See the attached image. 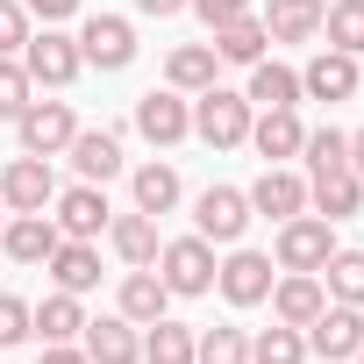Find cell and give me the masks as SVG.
<instances>
[{
  "label": "cell",
  "mask_w": 364,
  "mask_h": 364,
  "mask_svg": "<svg viewBox=\"0 0 364 364\" xmlns=\"http://www.w3.org/2000/svg\"><path fill=\"white\" fill-rule=\"evenodd\" d=\"M193 136H200L208 150H236V143H250V100L229 93V86L215 79L208 93H193Z\"/></svg>",
  "instance_id": "obj_1"
},
{
  "label": "cell",
  "mask_w": 364,
  "mask_h": 364,
  "mask_svg": "<svg viewBox=\"0 0 364 364\" xmlns=\"http://www.w3.org/2000/svg\"><path fill=\"white\" fill-rule=\"evenodd\" d=\"M157 279L171 286V300H200V293H215V243H208V236L157 243Z\"/></svg>",
  "instance_id": "obj_2"
},
{
  "label": "cell",
  "mask_w": 364,
  "mask_h": 364,
  "mask_svg": "<svg viewBox=\"0 0 364 364\" xmlns=\"http://www.w3.org/2000/svg\"><path fill=\"white\" fill-rule=\"evenodd\" d=\"M336 250V222L328 215H293L279 222V272H321Z\"/></svg>",
  "instance_id": "obj_3"
},
{
  "label": "cell",
  "mask_w": 364,
  "mask_h": 364,
  "mask_svg": "<svg viewBox=\"0 0 364 364\" xmlns=\"http://www.w3.org/2000/svg\"><path fill=\"white\" fill-rule=\"evenodd\" d=\"M300 336H307V350H314V357L343 364V357H357V350H364V307H343V300H328V307H321V314H314Z\"/></svg>",
  "instance_id": "obj_4"
},
{
  "label": "cell",
  "mask_w": 364,
  "mask_h": 364,
  "mask_svg": "<svg viewBox=\"0 0 364 364\" xmlns=\"http://www.w3.org/2000/svg\"><path fill=\"white\" fill-rule=\"evenodd\" d=\"M58 200V178H50V157H15L8 171H0V208H15V215H43Z\"/></svg>",
  "instance_id": "obj_5"
},
{
  "label": "cell",
  "mask_w": 364,
  "mask_h": 364,
  "mask_svg": "<svg viewBox=\"0 0 364 364\" xmlns=\"http://www.w3.org/2000/svg\"><path fill=\"white\" fill-rule=\"evenodd\" d=\"M22 65H29V79H36V86H72V79L86 72V58H79V36H65V29H43V36H29V43H22Z\"/></svg>",
  "instance_id": "obj_6"
},
{
  "label": "cell",
  "mask_w": 364,
  "mask_h": 364,
  "mask_svg": "<svg viewBox=\"0 0 364 364\" xmlns=\"http://www.w3.org/2000/svg\"><path fill=\"white\" fill-rule=\"evenodd\" d=\"M15 129H22V150H29V157H58V150H72V136H79V122H72L65 100H29V107L15 114Z\"/></svg>",
  "instance_id": "obj_7"
},
{
  "label": "cell",
  "mask_w": 364,
  "mask_h": 364,
  "mask_svg": "<svg viewBox=\"0 0 364 364\" xmlns=\"http://www.w3.org/2000/svg\"><path fill=\"white\" fill-rule=\"evenodd\" d=\"M136 136L143 143H157V150H171V143H186L193 136V107H186V93H143L136 100Z\"/></svg>",
  "instance_id": "obj_8"
},
{
  "label": "cell",
  "mask_w": 364,
  "mask_h": 364,
  "mask_svg": "<svg viewBox=\"0 0 364 364\" xmlns=\"http://www.w3.org/2000/svg\"><path fill=\"white\" fill-rule=\"evenodd\" d=\"M79 58L100 65V72L136 65V22H129V15H93V22L79 29Z\"/></svg>",
  "instance_id": "obj_9"
},
{
  "label": "cell",
  "mask_w": 364,
  "mask_h": 364,
  "mask_svg": "<svg viewBox=\"0 0 364 364\" xmlns=\"http://www.w3.org/2000/svg\"><path fill=\"white\" fill-rule=\"evenodd\" d=\"M193 229H200L208 243H236V236L250 229V193H243V186H208V193L193 200Z\"/></svg>",
  "instance_id": "obj_10"
},
{
  "label": "cell",
  "mask_w": 364,
  "mask_h": 364,
  "mask_svg": "<svg viewBox=\"0 0 364 364\" xmlns=\"http://www.w3.org/2000/svg\"><path fill=\"white\" fill-rule=\"evenodd\" d=\"M79 350H86V364H143V336H136L129 314L86 321V328H79Z\"/></svg>",
  "instance_id": "obj_11"
},
{
  "label": "cell",
  "mask_w": 364,
  "mask_h": 364,
  "mask_svg": "<svg viewBox=\"0 0 364 364\" xmlns=\"http://www.w3.org/2000/svg\"><path fill=\"white\" fill-rule=\"evenodd\" d=\"M50 208H58V215H50V222H58V236H79V243H93V236H100V229L114 222L107 193H100V186H86V178H79L72 193H58Z\"/></svg>",
  "instance_id": "obj_12"
},
{
  "label": "cell",
  "mask_w": 364,
  "mask_h": 364,
  "mask_svg": "<svg viewBox=\"0 0 364 364\" xmlns=\"http://www.w3.org/2000/svg\"><path fill=\"white\" fill-rule=\"evenodd\" d=\"M215 286L229 307H257L272 293V257L264 250H229V264H215Z\"/></svg>",
  "instance_id": "obj_13"
},
{
  "label": "cell",
  "mask_w": 364,
  "mask_h": 364,
  "mask_svg": "<svg viewBox=\"0 0 364 364\" xmlns=\"http://www.w3.org/2000/svg\"><path fill=\"white\" fill-rule=\"evenodd\" d=\"M272 321H286V328H307L321 307H328V293H321V272H286V279H272Z\"/></svg>",
  "instance_id": "obj_14"
},
{
  "label": "cell",
  "mask_w": 364,
  "mask_h": 364,
  "mask_svg": "<svg viewBox=\"0 0 364 364\" xmlns=\"http://www.w3.org/2000/svg\"><path fill=\"white\" fill-rule=\"evenodd\" d=\"M357 86H364V72H357L350 50H321V58L300 72V93H307V100H328V107H336V100H357Z\"/></svg>",
  "instance_id": "obj_15"
},
{
  "label": "cell",
  "mask_w": 364,
  "mask_h": 364,
  "mask_svg": "<svg viewBox=\"0 0 364 364\" xmlns=\"http://www.w3.org/2000/svg\"><path fill=\"white\" fill-rule=\"evenodd\" d=\"M164 307H171V286L157 279V264H129V279L114 293V314H129L136 328H150V321H164Z\"/></svg>",
  "instance_id": "obj_16"
},
{
  "label": "cell",
  "mask_w": 364,
  "mask_h": 364,
  "mask_svg": "<svg viewBox=\"0 0 364 364\" xmlns=\"http://www.w3.org/2000/svg\"><path fill=\"white\" fill-rule=\"evenodd\" d=\"M250 215H264V222H293V215H307V178L264 164V178L250 186Z\"/></svg>",
  "instance_id": "obj_17"
},
{
  "label": "cell",
  "mask_w": 364,
  "mask_h": 364,
  "mask_svg": "<svg viewBox=\"0 0 364 364\" xmlns=\"http://www.w3.org/2000/svg\"><path fill=\"white\" fill-rule=\"evenodd\" d=\"M250 143H257V157H264V164H286V157H300L307 129H300V114H293V107H264V114H250Z\"/></svg>",
  "instance_id": "obj_18"
},
{
  "label": "cell",
  "mask_w": 364,
  "mask_h": 364,
  "mask_svg": "<svg viewBox=\"0 0 364 364\" xmlns=\"http://www.w3.org/2000/svg\"><path fill=\"white\" fill-rule=\"evenodd\" d=\"M65 236H58V222L50 215H15L8 229H0V250H8L15 264H50V250H58Z\"/></svg>",
  "instance_id": "obj_19"
},
{
  "label": "cell",
  "mask_w": 364,
  "mask_h": 364,
  "mask_svg": "<svg viewBox=\"0 0 364 364\" xmlns=\"http://www.w3.org/2000/svg\"><path fill=\"white\" fill-rule=\"evenodd\" d=\"M72 164H79L86 186H107V178L122 171V136L114 129H79L72 136Z\"/></svg>",
  "instance_id": "obj_20"
},
{
  "label": "cell",
  "mask_w": 364,
  "mask_h": 364,
  "mask_svg": "<svg viewBox=\"0 0 364 364\" xmlns=\"http://www.w3.org/2000/svg\"><path fill=\"white\" fill-rule=\"evenodd\" d=\"M50 279H58V293H93L100 286V250L93 243H79V236H65L58 250H50V264H43Z\"/></svg>",
  "instance_id": "obj_21"
},
{
  "label": "cell",
  "mask_w": 364,
  "mask_h": 364,
  "mask_svg": "<svg viewBox=\"0 0 364 364\" xmlns=\"http://www.w3.org/2000/svg\"><path fill=\"white\" fill-rule=\"evenodd\" d=\"M215 72H222L215 43H178V50L164 58V79H171V93H208V86H215Z\"/></svg>",
  "instance_id": "obj_22"
},
{
  "label": "cell",
  "mask_w": 364,
  "mask_h": 364,
  "mask_svg": "<svg viewBox=\"0 0 364 364\" xmlns=\"http://www.w3.org/2000/svg\"><path fill=\"white\" fill-rule=\"evenodd\" d=\"M257 22L272 43H307V36H321V0H272Z\"/></svg>",
  "instance_id": "obj_23"
},
{
  "label": "cell",
  "mask_w": 364,
  "mask_h": 364,
  "mask_svg": "<svg viewBox=\"0 0 364 364\" xmlns=\"http://www.w3.org/2000/svg\"><path fill=\"white\" fill-rule=\"evenodd\" d=\"M107 243H114V257L122 264H157V215H114L107 222Z\"/></svg>",
  "instance_id": "obj_24"
},
{
  "label": "cell",
  "mask_w": 364,
  "mask_h": 364,
  "mask_svg": "<svg viewBox=\"0 0 364 364\" xmlns=\"http://www.w3.org/2000/svg\"><path fill=\"white\" fill-rule=\"evenodd\" d=\"M79 328H86L79 293H50L43 307H29V336H43V343H79Z\"/></svg>",
  "instance_id": "obj_25"
},
{
  "label": "cell",
  "mask_w": 364,
  "mask_h": 364,
  "mask_svg": "<svg viewBox=\"0 0 364 364\" xmlns=\"http://www.w3.org/2000/svg\"><path fill=\"white\" fill-rule=\"evenodd\" d=\"M307 200H314V215H328V222H350V215L364 208V178H357V171L307 178Z\"/></svg>",
  "instance_id": "obj_26"
},
{
  "label": "cell",
  "mask_w": 364,
  "mask_h": 364,
  "mask_svg": "<svg viewBox=\"0 0 364 364\" xmlns=\"http://www.w3.org/2000/svg\"><path fill=\"white\" fill-rule=\"evenodd\" d=\"M250 107H300V72L293 65H272V58H257L250 65V93H243Z\"/></svg>",
  "instance_id": "obj_27"
},
{
  "label": "cell",
  "mask_w": 364,
  "mask_h": 364,
  "mask_svg": "<svg viewBox=\"0 0 364 364\" xmlns=\"http://www.w3.org/2000/svg\"><path fill=\"white\" fill-rule=\"evenodd\" d=\"M264 43H272V36H264V22H257V15H236V22H222V29H215V58H222V65H257V58H264Z\"/></svg>",
  "instance_id": "obj_28"
},
{
  "label": "cell",
  "mask_w": 364,
  "mask_h": 364,
  "mask_svg": "<svg viewBox=\"0 0 364 364\" xmlns=\"http://www.w3.org/2000/svg\"><path fill=\"white\" fill-rule=\"evenodd\" d=\"M321 293L343 307H364V250H328L321 264Z\"/></svg>",
  "instance_id": "obj_29"
},
{
  "label": "cell",
  "mask_w": 364,
  "mask_h": 364,
  "mask_svg": "<svg viewBox=\"0 0 364 364\" xmlns=\"http://www.w3.org/2000/svg\"><path fill=\"white\" fill-rule=\"evenodd\" d=\"M129 193H136L143 215H171V208H178V171H171V164H136Z\"/></svg>",
  "instance_id": "obj_30"
},
{
  "label": "cell",
  "mask_w": 364,
  "mask_h": 364,
  "mask_svg": "<svg viewBox=\"0 0 364 364\" xmlns=\"http://www.w3.org/2000/svg\"><path fill=\"white\" fill-rule=\"evenodd\" d=\"M143 364H193V328L186 321H150L143 328Z\"/></svg>",
  "instance_id": "obj_31"
},
{
  "label": "cell",
  "mask_w": 364,
  "mask_h": 364,
  "mask_svg": "<svg viewBox=\"0 0 364 364\" xmlns=\"http://www.w3.org/2000/svg\"><path fill=\"white\" fill-rule=\"evenodd\" d=\"M321 36H328V50L364 58V0H328L321 8Z\"/></svg>",
  "instance_id": "obj_32"
},
{
  "label": "cell",
  "mask_w": 364,
  "mask_h": 364,
  "mask_svg": "<svg viewBox=\"0 0 364 364\" xmlns=\"http://www.w3.org/2000/svg\"><path fill=\"white\" fill-rule=\"evenodd\" d=\"M300 157H307V178H328V171H350V136H343V129H307Z\"/></svg>",
  "instance_id": "obj_33"
},
{
  "label": "cell",
  "mask_w": 364,
  "mask_h": 364,
  "mask_svg": "<svg viewBox=\"0 0 364 364\" xmlns=\"http://www.w3.org/2000/svg\"><path fill=\"white\" fill-rule=\"evenodd\" d=\"M250 364H307V336L286 328V321H272L264 336H250Z\"/></svg>",
  "instance_id": "obj_34"
},
{
  "label": "cell",
  "mask_w": 364,
  "mask_h": 364,
  "mask_svg": "<svg viewBox=\"0 0 364 364\" xmlns=\"http://www.w3.org/2000/svg\"><path fill=\"white\" fill-rule=\"evenodd\" d=\"M193 364H250V336L243 328H208V336H193Z\"/></svg>",
  "instance_id": "obj_35"
},
{
  "label": "cell",
  "mask_w": 364,
  "mask_h": 364,
  "mask_svg": "<svg viewBox=\"0 0 364 364\" xmlns=\"http://www.w3.org/2000/svg\"><path fill=\"white\" fill-rule=\"evenodd\" d=\"M29 93H36L29 65H15V58H0V122H15V114L29 107Z\"/></svg>",
  "instance_id": "obj_36"
},
{
  "label": "cell",
  "mask_w": 364,
  "mask_h": 364,
  "mask_svg": "<svg viewBox=\"0 0 364 364\" xmlns=\"http://www.w3.org/2000/svg\"><path fill=\"white\" fill-rule=\"evenodd\" d=\"M29 43V8L22 0H0V58H15Z\"/></svg>",
  "instance_id": "obj_37"
},
{
  "label": "cell",
  "mask_w": 364,
  "mask_h": 364,
  "mask_svg": "<svg viewBox=\"0 0 364 364\" xmlns=\"http://www.w3.org/2000/svg\"><path fill=\"white\" fill-rule=\"evenodd\" d=\"M22 336H29V300L22 293H0V350L22 343Z\"/></svg>",
  "instance_id": "obj_38"
},
{
  "label": "cell",
  "mask_w": 364,
  "mask_h": 364,
  "mask_svg": "<svg viewBox=\"0 0 364 364\" xmlns=\"http://www.w3.org/2000/svg\"><path fill=\"white\" fill-rule=\"evenodd\" d=\"M186 8L208 22V29H222V22H236V15H250V0H186Z\"/></svg>",
  "instance_id": "obj_39"
},
{
  "label": "cell",
  "mask_w": 364,
  "mask_h": 364,
  "mask_svg": "<svg viewBox=\"0 0 364 364\" xmlns=\"http://www.w3.org/2000/svg\"><path fill=\"white\" fill-rule=\"evenodd\" d=\"M29 15H43V29H58V22H72L79 15V0H22Z\"/></svg>",
  "instance_id": "obj_40"
},
{
  "label": "cell",
  "mask_w": 364,
  "mask_h": 364,
  "mask_svg": "<svg viewBox=\"0 0 364 364\" xmlns=\"http://www.w3.org/2000/svg\"><path fill=\"white\" fill-rule=\"evenodd\" d=\"M43 364H86V350H72V343H43Z\"/></svg>",
  "instance_id": "obj_41"
},
{
  "label": "cell",
  "mask_w": 364,
  "mask_h": 364,
  "mask_svg": "<svg viewBox=\"0 0 364 364\" xmlns=\"http://www.w3.org/2000/svg\"><path fill=\"white\" fill-rule=\"evenodd\" d=\"M178 8H186V0H136V15H157V22H164V15H178Z\"/></svg>",
  "instance_id": "obj_42"
},
{
  "label": "cell",
  "mask_w": 364,
  "mask_h": 364,
  "mask_svg": "<svg viewBox=\"0 0 364 364\" xmlns=\"http://www.w3.org/2000/svg\"><path fill=\"white\" fill-rule=\"evenodd\" d=\"M350 171H357V178H364V129H357V136H350Z\"/></svg>",
  "instance_id": "obj_43"
},
{
  "label": "cell",
  "mask_w": 364,
  "mask_h": 364,
  "mask_svg": "<svg viewBox=\"0 0 364 364\" xmlns=\"http://www.w3.org/2000/svg\"><path fill=\"white\" fill-rule=\"evenodd\" d=\"M350 364H364V350H357V357H350Z\"/></svg>",
  "instance_id": "obj_44"
}]
</instances>
